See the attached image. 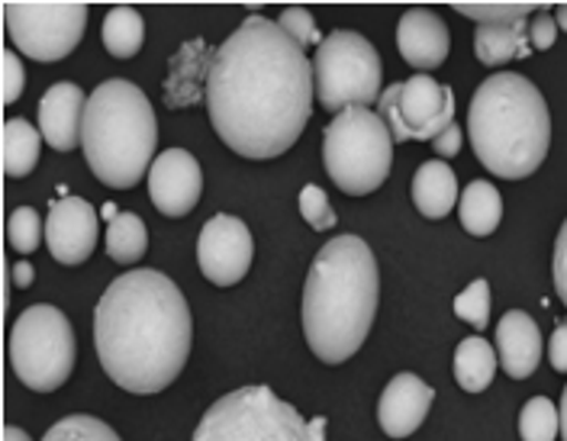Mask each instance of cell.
<instances>
[{
    "instance_id": "6da1fadb",
    "label": "cell",
    "mask_w": 567,
    "mask_h": 441,
    "mask_svg": "<svg viewBox=\"0 0 567 441\" xmlns=\"http://www.w3.org/2000/svg\"><path fill=\"white\" fill-rule=\"evenodd\" d=\"M313 65L275 20L246 17L213 55L207 111L216 136L251 161L293 146L313 111Z\"/></svg>"
},
{
    "instance_id": "7a4b0ae2",
    "label": "cell",
    "mask_w": 567,
    "mask_h": 441,
    "mask_svg": "<svg viewBox=\"0 0 567 441\" xmlns=\"http://www.w3.org/2000/svg\"><path fill=\"white\" fill-rule=\"evenodd\" d=\"M190 335L187 300L152 267L120 274L94 309V345L106 377L140 397L175 384L190 358Z\"/></svg>"
},
{
    "instance_id": "3957f363",
    "label": "cell",
    "mask_w": 567,
    "mask_h": 441,
    "mask_svg": "<svg viewBox=\"0 0 567 441\" xmlns=\"http://www.w3.org/2000/svg\"><path fill=\"white\" fill-rule=\"evenodd\" d=\"M381 274L358 235L329 239L310 264L303 287V335L322 365H342L374 326Z\"/></svg>"
},
{
    "instance_id": "277c9868",
    "label": "cell",
    "mask_w": 567,
    "mask_h": 441,
    "mask_svg": "<svg viewBox=\"0 0 567 441\" xmlns=\"http://www.w3.org/2000/svg\"><path fill=\"white\" fill-rule=\"evenodd\" d=\"M467 136L496 178L523 181L542 168L551 146V116L542 91L513 72L481 81L467 111Z\"/></svg>"
},
{
    "instance_id": "5b68a950",
    "label": "cell",
    "mask_w": 567,
    "mask_h": 441,
    "mask_svg": "<svg viewBox=\"0 0 567 441\" xmlns=\"http://www.w3.org/2000/svg\"><path fill=\"white\" fill-rule=\"evenodd\" d=\"M158 123L148 97L126 77H110L94 87L84 107L81 146L94 178L126 190L152 168Z\"/></svg>"
},
{
    "instance_id": "8992f818",
    "label": "cell",
    "mask_w": 567,
    "mask_h": 441,
    "mask_svg": "<svg viewBox=\"0 0 567 441\" xmlns=\"http://www.w3.org/2000/svg\"><path fill=\"white\" fill-rule=\"evenodd\" d=\"M194 441H326V419L307 422L271 387H239L204 412Z\"/></svg>"
},
{
    "instance_id": "52a82bcc",
    "label": "cell",
    "mask_w": 567,
    "mask_h": 441,
    "mask_svg": "<svg viewBox=\"0 0 567 441\" xmlns=\"http://www.w3.org/2000/svg\"><path fill=\"white\" fill-rule=\"evenodd\" d=\"M393 136L381 113L371 107H349L336 113L322 136V161L339 187L349 197L374 193L388 181L393 165Z\"/></svg>"
},
{
    "instance_id": "ba28073f",
    "label": "cell",
    "mask_w": 567,
    "mask_h": 441,
    "mask_svg": "<svg viewBox=\"0 0 567 441\" xmlns=\"http://www.w3.org/2000/svg\"><path fill=\"white\" fill-rule=\"evenodd\" d=\"M74 332L69 316L49 303L23 309L10 329V365L35 393L59 390L74 370Z\"/></svg>"
},
{
    "instance_id": "9c48e42d",
    "label": "cell",
    "mask_w": 567,
    "mask_h": 441,
    "mask_svg": "<svg viewBox=\"0 0 567 441\" xmlns=\"http://www.w3.org/2000/svg\"><path fill=\"white\" fill-rule=\"evenodd\" d=\"M384 65L378 49L352 30H336L319 42L313 55V84L322 111L342 113L381 101Z\"/></svg>"
},
{
    "instance_id": "30bf717a",
    "label": "cell",
    "mask_w": 567,
    "mask_h": 441,
    "mask_svg": "<svg viewBox=\"0 0 567 441\" xmlns=\"http://www.w3.org/2000/svg\"><path fill=\"white\" fill-rule=\"evenodd\" d=\"M13 45L33 62H62L74 52L87 27V3H3Z\"/></svg>"
},
{
    "instance_id": "8fae6325",
    "label": "cell",
    "mask_w": 567,
    "mask_h": 441,
    "mask_svg": "<svg viewBox=\"0 0 567 441\" xmlns=\"http://www.w3.org/2000/svg\"><path fill=\"white\" fill-rule=\"evenodd\" d=\"M393 143H432L455 123V91L442 87L429 74L390 84L378 101Z\"/></svg>"
},
{
    "instance_id": "7c38bea8",
    "label": "cell",
    "mask_w": 567,
    "mask_h": 441,
    "mask_svg": "<svg viewBox=\"0 0 567 441\" xmlns=\"http://www.w3.org/2000/svg\"><path fill=\"white\" fill-rule=\"evenodd\" d=\"M251 255H255V242L243 220L219 213L200 229L197 261L204 277L216 287H236L251 267Z\"/></svg>"
},
{
    "instance_id": "4fadbf2b",
    "label": "cell",
    "mask_w": 567,
    "mask_h": 441,
    "mask_svg": "<svg viewBox=\"0 0 567 441\" xmlns=\"http://www.w3.org/2000/svg\"><path fill=\"white\" fill-rule=\"evenodd\" d=\"M204 193V171L184 148L162 151L148 168V197L162 217H187Z\"/></svg>"
},
{
    "instance_id": "5bb4252c",
    "label": "cell",
    "mask_w": 567,
    "mask_h": 441,
    "mask_svg": "<svg viewBox=\"0 0 567 441\" xmlns=\"http://www.w3.org/2000/svg\"><path fill=\"white\" fill-rule=\"evenodd\" d=\"M45 242L55 261L84 264L97 249V210L84 197L52 200L45 220Z\"/></svg>"
},
{
    "instance_id": "9a60e30c",
    "label": "cell",
    "mask_w": 567,
    "mask_h": 441,
    "mask_svg": "<svg viewBox=\"0 0 567 441\" xmlns=\"http://www.w3.org/2000/svg\"><path fill=\"white\" fill-rule=\"evenodd\" d=\"M396 49H400L403 62L413 65L416 72H432V69L445 65L449 49H452L445 20L429 7L406 10L396 23Z\"/></svg>"
},
{
    "instance_id": "2e32d148",
    "label": "cell",
    "mask_w": 567,
    "mask_h": 441,
    "mask_svg": "<svg viewBox=\"0 0 567 441\" xmlns=\"http://www.w3.org/2000/svg\"><path fill=\"white\" fill-rule=\"evenodd\" d=\"M435 400V390L416 374L403 370L390 380L378 403V422L390 439H410L425 422Z\"/></svg>"
},
{
    "instance_id": "e0dca14e",
    "label": "cell",
    "mask_w": 567,
    "mask_h": 441,
    "mask_svg": "<svg viewBox=\"0 0 567 441\" xmlns=\"http://www.w3.org/2000/svg\"><path fill=\"white\" fill-rule=\"evenodd\" d=\"M84 107L87 97L81 94L78 84L59 81L52 84L42 101H39V133L55 151H71L81 143V129H84Z\"/></svg>"
},
{
    "instance_id": "ac0fdd59",
    "label": "cell",
    "mask_w": 567,
    "mask_h": 441,
    "mask_svg": "<svg viewBox=\"0 0 567 441\" xmlns=\"http://www.w3.org/2000/svg\"><path fill=\"white\" fill-rule=\"evenodd\" d=\"M496 358L513 380H526L542 361V332L529 313L509 309L496 323Z\"/></svg>"
},
{
    "instance_id": "d6986e66",
    "label": "cell",
    "mask_w": 567,
    "mask_h": 441,
    "mask_svg": "<svg viewBox=\"0 0 567 441\" xmlns=\"http://www.w3.org/2000/svg\"><path fill=\"white\" fill-rule=\"evenodd\" d=\"M216 52H207L204 39H194L187 45H181L168 72V84H165V101L172 107H190L200 97L207 101V81H210V69Z\"/></svg>"
},
{
    "instance_id": "ffe728a7",
    "label": "cell",
    "mask_w": 567,
    "mask_h": 441,
    "mask_svg": "<svg viewBox=\"0 0 567 441\" xmlns=\"http://www.w3.org/2000/svg\"><path fill=\"white\" fill-rule=\"evenodd\" d=\"M410 193H413V203L425 220H445L461 200L458 178L442 158H432V161L416 168Z\"/></svg>"
},
{
    "instance_id": "44dd1931",
    "label": "cell",
    "mask_w": 567,
    "mask_h": 441,
    "mask_svg": "<svg viewBox=\"0 0 567 441\" xmlns=\"http://www.w3.org/2000/svg\"><path fill=\"white\" fill-rule=\"evenodd\" d=\"M474 52H477L481 65H487V69L506 65L513 59H529L532 52H535L529 39V17L526 20H513V23L477 27L474 30Z\"/></svg>"
},
{
    "instance_id": "7402d4cb",
    "label": "cell",
    "mask_w": 567,
    "mask_h": 441,
    "mask_svg": "<svg viewBox=\"0 0 567 441\" xmlns=\"http://www.w3.org/2000/svg\"><path fill=\"white\" fill-rule=\"evenodd\" d=\"M461 225L467 229V235L487 239L494 235L496 225L503 220V197L491 181H471L464 187L458 200Z\"/></svg>"
},
{
    "instance_id": "603a6c76",
    "label": "cell",
    "mask_w": 567,
    "mask_h": 441,
    "mask_svg": "<svg viewBox=\"0 0 567 441\" xmlns=\"http://www.w3.org/2000/svg\"><path fill=\"white\" fill-rule=\"evenodd\" d=\"M496 365L499 358L494 355V345L481 335H471L455 351V380L467 393H484L494 384Z\"/></svg>"
},
{
    "instance_id": "cb8c5ba5",
    "label": "cell",
    "mask_w": 567,
    "mask_h": 441,
    "mask_svg": "<svg viewBox=\"0 0 567 441\" xmlns=\"http://www.w3.org/2000/svg\"><path fill=\"white\" fill-rule=\"evenodd\" d=\"M3 175L7 178H27L39 161V146L42 133L35 129L30 119H7L3 123Z\"/></svg>"
},
{
    "instance_id": "d4e9b609",
    "label": "cell",
    "mask_w": 567,
    "mask_h": 441,
    "mask_svg": "<svg viewBox=\"0 0 567 441\" xmlns=\"http://www.w3.org/2000/svg\"><path fill=\"white\" fill-rule=\"evenodd\" d=\"M101 36H104L106 52H110L113 59H133V55L142 49V42H145V23H142V13L136 10V7H126V3H120V7H113V10H106Z\"/></svg>"
},
{
    "instance_id": "484cf974",
    "label": "cell",
    "mask_w": 567,
    "mask_h": 441,
    "mask_svg": "<svg viewBox=\"0 0 567 441\" xmlns=\"http://www.w3.org/2000/svg\"><path fill=\"white\" fill-rule=\"evenodd\" d=\"M148 249L145 222L136 213H120L113 222H106V255L116 264H133Z\"/></svg>"
},
{
    "instance_id": "4316f807",
    "label": "cell",
    "mask_w": 567,
    "mask_h": 441,
    "mask_svg": "<svg viewBox=\"0 0 567 441\" xmlns=\"http://www.w3.org/2000/svg\"><path fill=\"white\" fill-rule=\"evenodd\" d=\"M561 432V409L548 397H532L519 412V439L523 441H555Z\"/></svg>"
},
{
    "instance_id": "83f0119b",
    "label": "cell",
    "mask_w": 567,
    "mask_h": 441,
    "mask_svg": "<svg viewBox=\"0 0 567 441\" xmlns=\"http://www.w3.org/2000/svg\"><path fill=\"white\" fill-rule=\"evenodd\" d=\"M42 441H120V435L101 422V419H94V416H65L62 422H55Z\"/></svg>"
},
{
    "instance_id": "f1b7e54d",
    "label": "cell",
    "mask_w": 567,
    "mask_h": 441,
    "mask_svg": "<svg viewBox=\"0 0 567 441\" xmlns=\"http://www.w3.org/2000/svg\"><path fill=\"white\" fill-rule=\"evenodd\" d=\"M455 10L467 20H477V27H487V23L526 20L542 10V3H455Z\"/></svg>"
},
{
    "instance_id": "f546056e",
    "label": "cell",
    "mask_w": 567,
    "mask_h": 441,
    "mask_svg": "<svg viewBox=\"0 0 567 441\" xmlns=\"http://www.w3.org/2000/svg\"><path fill=\"white\" fill-rule=\"evenodd\" d=\"M7 235H10L13 252L33 255L35 249H39V239L45 235V232H42V220H39V213H35L33 207H17V210L10 213V220H7Z\"/></svg>"
},
{
    "instance_id": "4dcf8cb0",
    "label": "cell",
    "mask_w": 567,
    "mask_h": 441,
    "mask_svg": "<svg viewBox=\"0 0 567 441\" xmlns=\"http://www.w3.org/2000/svg\"><path fill=\"white\" fill-rule=\"evenodd\" d=\"M455 316L471 323L474 329H487V323H491V284L484 277L455 296Z\"/></svg>"
},
{
    "instance_id": "1f68e13d",
    "label": "cell",
    "mask_w": 567,
    "mask_h": 441,
    "mask_svg": "<svg viewBox=\"0 0 567 441\" xmlns=\"http://www.w3.org/2000/svg\"><path fill=\"white\" fill-rule=\"evenodd\" d=\"M300 217L313 225V232H329V229H336V210H332L326 190L317 185H307L300 190Z\"/></svg>"
},
{
    "instance_id": "d6a6232c",
    "label": "cell",
    "mask_w": 567,
    "mask_h": 441,
    "mask_svg": "<svg viewBox=\"0 0 567 441\" xmlns=\"http://www.w3.org/2000/svg\"><path fill=\"white\" fill-rule=\"evenodd\" d=\"M278 27H281L287 36L293 39L297 45H313V42H322L317 30V20L307 7H287L281 17H278Z\"/></svg>"
},
{
    "instance_id": "836d02e7",
    "label": "cell",
    "mask_w": 567,
    "mask_h": 441,
    "mask_svg": "<svg viewBox=\"0 0 567 441\" xmlns=\"http://www.w3.org/2000/svg\"><path fill=\"white\" fill-rule=\"evenodd\" d=\"M0 72H3V81H0V97L3 104H13L20 94H23V84H27V74H23V62L17 52L3 49L0 55Z\"/></svg>"
},
{
    "instance_id": "e575fe53",
    "label": "cell",
    "mask_w": 567,
    "mask_h": 441,
    "mask_svg": "<svg viewBox=\"0 0 567 441\" xmlns=\"http://www.w3.org/2000/svg\"><path fill=\"white\" fill-rule=\"evenodd\" d=\"M529 39H532V49H538V52L551 49V45H555V39H558V23H555V13H548V10H538L535 17H529Z\"/></svg>"
},
{
    "instance_id": "d590c367",
    "label": "cell",
    "mask_w": 567,
    "mask_h": 441,
    "mask_svg": "<svg viewBox=\"0 0 567 441\" xmlns=\"http://www.w3.org/2000/svg\"><path fill=\"white\" fill-rule=\"evenodd\" d=\"M551 271H555L558 296H561V303L567 306V220L561 222V232L555 239V264H551Z\"/></svg>"
},
{
    "instance_id": "8d00e7d4",
    "label": "cell",
    "mask_w": 567,
    "mask_h": 441,
    "mask_svg": "<svg viewBox=\"0 0 567 441\" xmlns=\"http://www.w3.org/2000/svg\"><path fill=\"white\" fill-rule=\"evenodd\" d=\"M461 143H464V133H461L458 123H452L439 139H432V151H435L439 158H455L461 151Z\"/></svg>"
},
{
    "instance_id": "74e56055",
    "label": "cell",
    "mask_w": 567,
    "mask_h": 441,
    "mask_svg": "<svg viewBox=\"0 0 567 441\" xmlns=\"http://www.w3.org/2000/svg\"><path fill=\"white\" fill-rule=\"evenodd\" d=\"M548 361H551L555 370L567 374V323H561L551 335V342H548Z\"/></svg>"
},
{
    "instance_id": "f35d334b",
    "label": "cell",
    "mask_w": 567,
    "mask_h": 441,
    "mask_svg": "<svg viewBox=\"0 0 567 441\" xmlns=\"http://www.w3.org/2000/svg\"><path fill=\"white\" fill-rule=\"evenodd\" d=\"M33 277H35V271L30 261H17V264H13V287H30V284H33Z\"/></svg>"
},
{
    "instance_id": "ab89813d",
    "label": "cell",
    "mask_w": 567,
    "mask_h": 441,
    "mask_svg": "<svg viewBox=\"0 0 567 441\" xmlns=\"http://www.w3.org/2000/svg\"><path fill=\"white\" fill-rule=\"evenodd\" d=\"M0 441H30V435L23 432V429H17V426H3V435Z\"/></svg>"
},
{
    "instance_id": "60d3db41",
    "label": "cell",
    "mask_w": 567,
    "mask_h": 441,
    "mask_svg": "<svg viewBox=\"0 0 567 441\" xmlns=\"http://www.w3.org/2000/svg\"><path fill=\"white\" fill-rule=\"evenodd\" d=\"M555 23H558V30H565L567 33V3H558V10H555Z\"/></svg>"
},
{
    "instance_id": "b9f144b4",
    "label": "cell",
    "mask_w": 567,
    "mask_h": 441,
    "mask_svg": "<svg viewBox=\"0 0 567 441\" xmlns=\"http://www.w3.org/2000/svg\"><path fill=\"white\" fill-rule=\"evenodd\" d=\"M561 435H565L567 441V387L565 393H561Z\"/></svg>"
},
{
    "instance_id": "7bdbcfd3",
    "label": "cell",
    "mask_w": 567,
    "mask_h": 441,
    "mask_svg": "<svg viewBox=\"0 0 567 441\" xmlns=\"http://www.w3.org/2000/svg\"><path fill=\"white\" fill-rule=\"evenodd\" d=\"M101 217H104L106 222H113V220H116V217H120V210H116L113 203H106V207H101Z\"/></svg>"
}]
</instances>
